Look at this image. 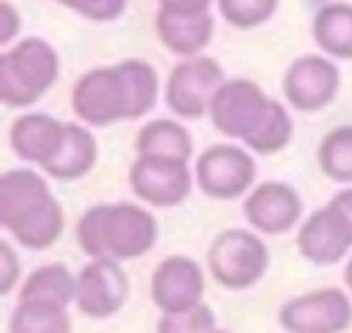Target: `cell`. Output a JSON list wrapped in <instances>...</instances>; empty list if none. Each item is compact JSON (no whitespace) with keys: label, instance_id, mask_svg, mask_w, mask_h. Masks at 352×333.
Instances as JSON below:
<instances>
[{"label":"cell","instance_id":"obj_1","mask_svg":"<svg viewBox=\"0 0 352 333\" xmlns=\"http://www.w3.org/2000/svg\"><path fill=\"white\" fill-rule=\"evenodd\" d=\"M157 88L154 66L140 58H126L80 74L72 88V110L88 127L132 121L154 110Z\"/></svg>","mask_w":352,"mask_h":333},{"label":"cell","instance_id":"obj_2","mask_svg":"<svg viewBox=\"0 0 352 333\" xmlns=\"http://www.w3.org/2000/svg\"><path fill=\"white\" fill-rule=\"evenodd\" d=\"M0 226L30 250L50 248L63 231V209L44 176L14 168L0 176Z\"/></svg>","mask_w":352,"mask_h":333},{"label":"cell","instance_id":"obj_3","mask_svg":"<svg viewBox=\"0 0 352 333\" xmlns=\"http://www.w3.org/2000/svg\"><path fill=\"white\" fill-rule=\"evenodd\" d=\"M77 242L91 259L126 261L148 253L157 242V220L140 204H96L77 223Z\"/></svg>","mask_w":352,"mask_h":333},{"label":"cell","instance_id":"obj_4","mask_svg":"<svg viewBox=\"0 0 352 333\" xmlns=\"http://www.w3.org/2000/svg\"><path fill=\"white\" fill-rule=\"evenodd\" d=\"M60 61L50 41L28 36L0 52V99L8 107L38 102L58 80Z\"/></svg>","mask_w":352,"mask_h":333},{"label":"cell","instance_id":"obj_5","mask_svg":"<svg viewBox=\"0 0 352 333\" xmlns=\"http://www.w3.org/2000/svg\"><path fill=\"white\" fill-rule=\"evenodd\" d=\"M270 250L256 231L226 228L209 248V272L226 289H248L264 278Z\"/></svg>","mask_w":352,"mask_h":333},{"label":"cell","instance_id":"obj_6","mask_svg":"<svg viewBox=\"0 0 352 333\" xmlns=\"http://www.w3.org/2000/svg\"><path fill=\"white\" fill-rule=\"evenodd\" d=\"M226 83L223 66L209 55L184 58L176 63L165 83V102L168 110L179 118H201L209 113L214 91Z\"/></svg>","mask_w":352,"mask_h":333},{"label":"cell","instance_id":"obj_7","mask_svg":"<svg viewBox=\"0 0 352 333\" xmlns=\"http://www.w3.org/2000/svg\"><path fill=\"white\" fill-rule=\"evenodd\" d=\"M267 105H270V96L253 80L234 77V80H226L214 91L209 116L220 135L248 143L250 135L256 132L258 121L264 118Z\"/></svg>","mask_w":352,"mask_h":333},{"label":"cell","instance_id":"obj_8","mask_svg":"<svg viewBox=\"0 0 352 333\" xmlns=\"http://www.w3.org/2000/svg\"><path fill=\"white\" fill-rule=\"evenodd\" d=\"M278 322L289 333H344L352 325V300L341 289H316L286 300Z\"/></svg>","mask_w":352,"mask_h":333},{"label":"cell","instance_id":"obj_9","mask_svg":"<svg viewBox=\"0 0 352 333\" xmlns=\"http://www.w3.org/2000/svg\"><path fill=\"white\" fill-rule=\"evenodd\" d=\"M256 179V160L234 143L209 146L195 160V182L209 198L231 201L250 190Z\"/></svg>","mask_w":352,"mask_h":333},{"label":"cell","instance_id":"obj_10","mask_svg":"<svg viewBox=\"0 0 352 333\" xmlns=\"http://www.w3.org/2000/svg\"><path fill=\"white\" fill-rule=\"evenodd\" d=\"M192 179L195 173H190V165L182 160H170V157L138 154V160L129 168L132 193L151 206L182 204L192 190Z\"/></svg>","mask_w":352,"mask_h":333},{"label":"cell","instance_id":"obj_11","mask_svg":"<svg viewBox=\"0 0 352 333\" xmlns=\"http://www.w3.org/2000/svg\"><path fill=\"white\" fill-rule=\"evenodd\" d=\"M341 85L338 66L330 55H300L283 74V96L294 110L316 113L327 107Z\"/></svg>","mask_w":352,"mask_h":333},{"label":"cell","instance_id":"obj_12","mask_svg":"<svg viewBox=\"0 0 352 333\" xmlns=\"http://www.w3.org/2000/svg\"><path fill=\"white\" fill-rule=\"evenodd\" d=\"M129 294V278L121 261L91 259L77 272V308L91 319H107L118 314Z\"/></svg>","mask_w":352,"mask_h":333},{"label":"cell","instance_id":"obj_13","mask_svg":"<svg viewBox=\"0 0 352 333\" xmlns=\"http://www.w3.org/2000/svg\"><path fill=\"white\" fill-rule=\"evenodd\" d=\"M248 226L258 234H283L302 217V201L286 182H261L242 204Z\"/></svg>","mask_w":352,"mask_h":333},{"label":"cell","instance_id":"obj_14","mask_svg":"<svg viewBox=\"0 0 352 333\" xmlns=\"http://www.w3.org/2000/svg\"><path fill=\"white\" fill-rule=\"evenodd\" d=\"M204 297V272L198 261L190 256H168L157 264L151 275V300L154 305L168 311H187L201 305Z\"/></svg>","mask_w":352,"mask_h":333},{"label":"cell","instance_id":"obj_15","mask_svg":"<svg viewBox=\"0 0 352 333\" xmlns=\"http://www.w3.org/2000/svg\"><path fill=\"white\" fill-rule=\"evenodd\" d=\"M297 248L314 264H336L352 250V228L333 204H324L300 226Z\"/></svg>","mask_w":352,"mask_h":333},{"label":"cell","instance_id":"obj_16","mask_svg":"<svg viewBox=\"0 0 352 333\" xmlns=\"http://www.w3.org/2000/svg\"><path fill=\"white\" fill-rule=\"evenodd\" d=\"M63 135H66V121H58L55 116L47 113H25L14 118L8 129V143L16 157L44 168L58 154Z\"/></svg>","mask_w":352,"mask_h":333},{"label":"cell","instance_id":"obj_17","mask_svg":"<svg viewBox=\"0 0 352 333\" xmlns=\"http://www.w3.org/2000/svg\"><path fill=\"white\" fill-rule=\"evenodd\" d=\"M154 30H157L160 41L173 55L195 58L209 47V41L214 36V17H212V11L176 14V11L160 8L154 17Z\"/></svg>","mask_w":352,"mask_h":333},{"label":"cell","instance_id":"obj_18","mask_svg":"<svg viewBox=\"0 0 352 333\" xmlns=\"http://www.w3.org/2000/svg\"><path fill=\"white\" fill-rule=\"evenodd\" d=\"M96 162V140L82 124H66L63 143L58 154L44 165V173L60 182H74L85 176Z\"/></svg>","mask_w":352,"mask_h":333},{"label":"cell","instance_id":"obj_19","mask_svg":"<svg viewBox=\"0 0 352 333\" xmlns=\"http://www.w3.org/2000/svg\"><path fill=\"white\" fill-rule=\"evenodd\" d=\"M77 297V275L69 272L63 264H44L33 270L19 286V303H41L69 308Z\"/></svg>","mask_w":352,"mask_h":333},{"label":"cell","instance_id":"obj_20","mask_svg":"<svg viewBox=\"0 0 352 333\" xmlns=\"http://www.w3.org/2000/svg\"><path fill=\"white\" fill-rule=\"evenodd\" d=\"M316 47L341 61H352V3H324L314 17Z\"/></svg>","mask_w":352,"mask_h":333},{"label":"cell","instance_id":"obj_21","mask_svg":"<svg viewBox=\"0 0 352 333\" xmlns=\"http://www.w3.org/2000/svg\"><path fill=\"white\" fill-rule=\"evenodd\" d=\"M138 154H151V157H170L187 162L192 157V138L190 132L173 121V118H154L148 121L135 140Z\"/></svg>","mask_w":352,"mask_h":333},{"label":"cell","instance_id":"obj_22","mask_svg":"<svg viewBox=\"0 0 352 333\" xmlns=\"http://www.w3.org/2000/svg\"><path fill=\"white\" fill-rule=\"evenodd\" d=\"M8 333H72V319L66 308L41 303H16Z\"/></svg>","mask_w":352,"mask_h":333},{"label":"cell","instance_id":"obj_23","mask_svg":"<svg viewBox=\"0 0 352 333\" xmlns=\"http://www.w3.org/2000/svg\"><path fill=\"white\" fill-rule=\"evenodd\" d=\"M319 168L330 182L352 184V127H336L322 138Z\"/></svg>","mask_w":352,"mask_h":333},{"label":"cell","instance_id":"obj_24","mask_svg":"<svg viewBox=\"0 0 352 333\" xmlns=\"http://www.w3.org/2000/svg\"><path fill=\"white\" fill-rule=\"evenodd\" d=\"M289 140H292V116L278 99H270L264 118L258 121L256 132L250 135V140L245 146L250 151H258V154H275Z\"/></svg>","mask_w":352,"mask_h":333},{"label":"cell","instance_id":"obj_25","mask_svg":"<svg viewBox=\"0 0 352 333\" xmlns=\"http://www.w3.org/2000/svg\"><path fill=\"white\" fill-rule=\"evenodd\" d=\"M220 17L239 30H253L258 25H264L280 0H214Z\"/></svg>","mask_w":352,"mask_h":333},{"label":"cell","instance_id":"obj_26","mask_svg":"<svg viewBox=\"0 0 352 333\" xmlns=\"http://www.w3.org/2000/svg\"><path fill=\"white\" fill-rule=\"evenodd\" d=\"M214 311L209 305H195L187 311H168L157 322V333H212Z\"/></svg>","mask_w":352,"mask_h":333},{"label":"cell","instance_id":"obj_27","mask_svg":"<svg viewBox=\"0 0 352 333\" xmlns=\"http://www.w3.org/2000/svg\"><path fill=\"white\" fill-rule=\"evenodd\" d=\"M58 3L91 22H113L129 6V0H58Z\"/></svg>","mask_w":352,"mask_h":333},{"label":"cell","instance_id":"obj_28","mask_svg":"<svg viewBox=\"0 0 352 333\" xmlns=\"http://www.w3.org/2000/svg\"><path fill=\"white\" fill-rule=\"evenodd\" d=\"M19 278V261L8 242H0V292L8 294Z\"/></svg>","mask_w":352,"mask_h":333},{"label":"cell","instance_id":"obj_29","mask_svg":"<svg viewBox=\"0 0 352 333\" xmlns=\"http://www.w3.org/2000/svg\"><path fill=\"white\" fill-rule=\"evenodd\" d=\"M19 28H22V19H19L16 8H14V3L3 0L0 3V44L3 47H11L14 39H16V33H19Z\"/></svg>","mask_w":352,"mask_h":333},{"label":"cell","instance_id":"obj_30","mask_svg":"<svg viewBox=\"0 0 352 333\" xmlns=\"http://www.w3.org/2000/svg\"><path fill=\"white\" fill-rule=\"evenodd\" d=\"M160 8L165 11H176V14H201V11H209V6L214 0H157Z\"/></svg>","mask_w":352,"mask_h":333},{"label":"cell","instance_id":"obj_31","mask_svg":"<svg viewBox=\"0 0 352 333\" xmlns=\"http://www.w3.org/2000/svg\"><path fill=\"white\" fill-rule=\"evenodd\" d=\"M330 204L341 212V217L346 220V226L352 228V187H344L341 193H336L333 198H330Z\"/></svg>","mask_w":352,"mask_h":333},{"label":"cell","instance_id":"obj_32","mask_svg":"<svg viewBox=\"0 0 352 333\" xmlns=\"http://www.w3.org/2000/svg\"><path fill=\"white\" fill-rule=\"evenodd\" d=\"M344 283L349 286V292H352V259L346 261V270H344Z\"/></svg>","mask_w":352,"mask_h":333},{"label":"cell","instance_id":"obj_33","mask_svg":"<svg viewBox=\"0 0 352 333\" xmlns=\"http://www.w3.org/2000/svg\"><path fill=\"white\" fill-rule=\"evenodd\" d=\"M212 333H228V330H212Z\"/></svg>","mask_w":352,"mask_h":333}]
</instances>
